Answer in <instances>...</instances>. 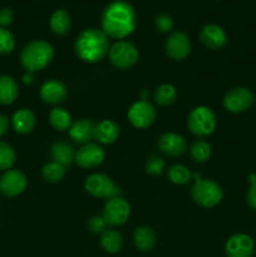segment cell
Returning a JSON list of instances; mask_svg holds the SVG:
<instances>
[{
    "mask_svg": "<svg viewBox=\"0 0 256 257\" xmlns=\"http://www.w3.org/2000/svg\"><path fill=\"white\" fill-rule=\"evenodd\" d=\"M100 246L108 253H118L123 247V237L118 231L105 230L100 236Z\"/></svg>",
    "mask_w": 256,
    "mask_h": 257,
    "instance_id": "obj_25",
    "label": "cell"
},
{
    "mask_svg": "<svg viewBox=\"0 0 256 257\" xmlns=\"http://www.w3.org/2000/svg\"><path fill=\"white\" fill-rule=\"evenodd\" d=\"M19 87L17 80L10 75H0V104L9 105L17 100Z\"/></svg>",
    "mask_w": 256,
    "mask_h": 257,
    "instance_id": "obj_23",
    "label": "cell"
},
{
    "mask_svg": "<svg viewBox=\"0 0 256 257\" xmlns=\"http://www.w3.org/2000/svg\"><path fill=\"white\" fill-rule=\"evenodd\" d=\"M252 92L246 87H236L223 97V107L231 113H241L253 104Z\"/></svg>",
    "mask_w": 256,
    "mask_h": 257,
    "instance_id": "obj_10",
    "label": "cell"
},
{
    "mask_svg": "<svg viewBox=\"0 0 256 257\" xmlns=\"http://www.w3.org/2000/svg\"><path fill=\"white\" fill-rule=\"evenodd\" d=\"M17 160L15 150L9 143L0 141V171H8L13 167Z\"/></svg>",
    "mask_w": 256,
    "mask_h": 257,
    "instance_id": "obj_29",
    "label": "cell"
},
{
    "mask_svg": "<svg viewBox=\"0 0 256 257\" xmlns=\"http://www.w3.org/2000/svg\"><path fill=\"white\" fill-rule=\"evenodd\" d=\"M200 40L206 48L211 50L222 49L227 43V35L225 30L215 24H208L201 29Z\"/></svg>",
    "mask_w": 256,
    "mask_h": 257,
    "instance_id": "obj_16",
    "label": "cell"
},
{
    "mask_svg": "<svg viewBox=\"0 0 256 257\" xmlns=\"http://www.w3.org/2000/svg\"><path fill=\"white\" fill-rule=\"evenodd\" d=\"M133 242H135L137 250L142 251V252H150L157 243V236L150 226H140L136 228L135 233H133Z\"/></svg>",
    "mask_w": 256,
    "mask_h": 257,
    "instance_id": "obj_20",
    "label": "cell"
},
{
    "mask_svg": "<svg viewBox=\"0 0 256 257\" xmlns=\"http://www.w3.org/2000/svg\"><path fill=\"white\" fill-rule=\"evenodd\" d=\"M14 20V13L10 8H2L0 9V28H7L12 25Z\"/></svg>",
    "mask_w": 256,
    "mask_h": 257,
    "instance_id": "obj_37",
    "label": "cell"
},
{
    "mask_svg": "<svg viewBox=\"0 0 256 257\" xmlns=\"http://www.w3.org/2000/svg\"><path fill=\"white\" fill-rule=\"evenodd\" d=\"M23 82L27 85H32L34 83V75H33L32 72H27L24 75H23Z\"/></svg>",
    "mask_w": 256,
    "mask_h": 257,
    "instance_id": "obj_39",
    "label": "cell"
},
{
    "mask_svg": "<svg viewBox=\"0 0 256 257\" xmlns=\"http://www.w3.org/2000/svg\"><path fill=\"white\" fill-rule=\"evenodd\" d=\"M95 123L88 118L78 119L70 125L69 137L79 145H87L94 136Z\"/></svg>",
    "mask_w": 256,
    "mask_h": 257,
    "instance_id": "obj_18",
    "label": "cell"
},
{
    "mask_svg": "<svg viewBox=\"0 0 256 257\" xmlns=\"http://www.w3.org/2000/svg\"><path fill=\"white\" fill-rule=\"evenodd\" d=\"M27 176L19 170H8L0 177V192L7 197H17L27 188Z\"/></svg>",
    "mask_w": 256,
    "mask_h": 257,
    "instance_id": "obj_11",
    "label": "cell"
},
{
    "mask_svg": "<svg viewBox=\"0 0 256 257\" xmlns=\"http://www.w3.org/2000/svg\"><path fill=\"white\" fill-rule=\"evenodd\" d=\"M84 190L89 195L94 196V197L105 198V200L119 197L120 193V188L113 182L109 176L104 175V173H93V175H90L85 180Z\"/></svg>",
    "mask_w": 256,
    "mask_h": 257,
    "instance_id": "obj_6",
    "label": "cell"
},
{
    "mask_svg": "<svg viewBox=\"0 0 256 257\" xmlns=\"http://www.w3.org/2000/svg\"><path fill=\"white\" fill-rule=\"evenodd\" d=\"M108 54H109L110 63L115 68L122 70L131 69L138 62V57H140L136 45L125 40H120L113 44Z\"/></svg>",
    "mask_w": 256,
    "mask_h": 257,
    "instance_id": "obj_7",
    "label": "cell"
},
{
    "mask_svg": "<svg viewBox=\"0 0 256 257\" xmlns=\"http://www.w3.org/2000/svg\"><path fill=\"white\" fill-rule=\"evenodd\" d=\"M67 87L64 85V83H62L58 79L48 80L40 88V97L48 104L55 105L63 103L65 98H67Z\"/></svg>",
    "mask_w": 256,
    "mask_h": 257,
    "instance_id": "obj_17",
    "label": "cell"
},
{
    "mask_svg": "<svg viewBox=\"0 0 256 257\" xmlns=\"http://www.w3.org/2000/svg\"><path fill=\"white\" fill-rule=\"evenodd\" d=\"M131 216V206L124 198L114 197L105 202L103 216L105 223L109 226H122Z\"/></svg>",
    "mask_w": 256,
    "mask_h": 257,
    "instance_id": "obj_8",
    "label": "cell"
},
{
    "mask_svg": "<svg viewBox=\"0 0 256 257\" xmlns=\"http://www.w3.org/2000/svg\"><path fill=\"white\" fill-rule=\"evenodd\" d=\"M165 170V161L158 156L152 155L146 162V172L151 176H160Z\"/></svg>",
    "mask_w": 256,
    "mask_h": 257,
    "instance_id": "obj_33",
    "label": "cell"
},
{
    "mask_svg": "<svg viewBox=\"0 0 256 257\" xmlns=\"http://www.w3.org/2000/svg\"><path fill=\"white\" fill-rule=\"evenodd\" d=\"M70 15L67 10L59 9L53 13L50 18V29L55 35H65L70 30Z\"/></svg>",
    "mask_w": 256,
    "mask_h": 257,
    "instance_id": "obj_24",
    "label": "cell"
},
{
    "mask_svg": "<svg viewBox=\"0 0 256 257\" xmlns=\"http://www.w3.org/2000/svg\"><path fill=\"white\" fill-rule=\"evenodd\" d=\"M105 158V152L100 146L94 143H87L83 145L75 153V162L78 166L85 170L95 168L102 165Z\"/></svg>",
    "mask_w": 256,
    "mask_h": 257,
    "instance_id": "obj_12",
    "label": "cell"
},
{
    "mask_svg": "<svg viewBox=\"0 0 256 257\" xmlns=\"http://www.w3.org/2000/svg\"><path fill=\"white\" fill-rule=\"evenodd\" d=\"M155 23H156V28H157V29L162 33L171 32L173 28L172 18H171L168 14H166V13L158 14L157 17H156Z\"/></svg>",
    "mask_w": 256,
    "mask_h": 257,
    "instance_id": "obj_34",
    "label": "cell"
},
{
    "mask_svg": "<svg viewBox=\"0 0 256 257\" xmlns=\"http://www.w3.org/2000/svg\"><path fill=\"white\" fill-rule=\"evenodd\" d=\"M137 25V14L132 5L123 0H117L105 8L102 15L103 32L107 37L123 39L132 34Z\"/></svg>",
    "mask_w": 256,
    "mask_h": 257,
    "instance_id": "obj_1",
    "label": "cell"
},
{
    "mask_svg": "<svg viewBox=\"0 0 256 257\" xmlns=\"http://www.w3.org/2000/svg\"><path fill=\"white\" fill-rule=\"evenodd\" d=\"M50 153L54 160V162L60 163L64 167L67 166H72L73 162L75 161V151L70 143L65 142V141H59L55 142L50 148Z\"/></svg>",
    "mask_w": 256,
    "mask_h": 257,
    "instance_id": "obj_22",
    "label": "cell"
},
{
    "mask_svg": "<svg viewBox=\"0 0 256 257\" xmlns=\"http://www.w3.org/2000/svg\"><path fill=\"white\" fill-rule=\"evenodd\" d=\"M75 53L87 63H97L109 53V40L103 30L89 28L83 30L75 40Z\"/></svg>",
    "mask_w": 256,
    "mask_h": 257,
    "instance_id": "obj_2",
    "label": "cell"
},
{
    "mask_svg": "<svg viewBox=\"0 0 256 257\" xmlns=\"http://www.w3.org/2000/svg\"><path fill=\"white\" fill-rule=\"evenodd\" d=\"M35 115L32 110L27 109V108H22L18 109L13 115V127H14L15 132L20 133V135H28V133L33 132L35 128Z\"/></svg>",
    "mask_w": 256,
    "mask_h": 257,
    "instance_id": "obj_21",
    "label": "cell"
},
{
    "mask_svg": "<svg viewBox=\"0 0 256 257\" xmlns=\"http://www.w3.org/2000/svg\"><path fill=\"white\" fill-rule=\"evenodd\" d=\"M191 177H192V175L188 171V168L182 165H173L168 170V178L171 180V182L176 183V185H186V183L190 182Z\"/></svg>",
    "mask_w": 256,
    "mask_h": 257,
    "instance_id": "obj_31",
    "label": "cell"
},
{
    "mask_svg": "<svg viewBox=\"0 0 256 257\" xmlns=\"http://www.w3.org/2000/svg\"><path fill=\"white\" fill-rule=\"evenodd\" d=\"M15 38L7 28H0V54L7 55L14 50Z\"/></svg>",
    "mask_w": 256,
    "mask_h": 257,
    "instance_id": "obj_32",
    "label": "cell"
},
{
    "mask_svg": "<svg viewBox=\"0 0 256 257\" xmlns=\"http://www.w3.org/2000/svg\"><path fill=\"white\" fill-rule=\"evenodd\" d=\"M157 147L163 155L170 156V157H178L187 151V142L178 133L168 132L161 136Z\"/></svg>",
    "mask_w": 256,
    "mask_h": 257,
    "instance_id": "obj_15",
    "label": "cell"
},
{
    "mask_svg": "<svg viewBox=\"0 0 256 257\" xmlns=\"http://www.w3.org/2000/svg\"><path fill=\"white\" fill-rule=\"evenodd\" d=\"M65 167L58 162H49L43 167L42 176L44 181L49 183H58L64 178L65 176Z\"/></svg>",
    "mask_w": 256,
    "mask_h": 257,
    "instance_id": "obj_28",
    "label": "cell"
},
{
    "mask_svg": "<svg viewBox=\"0 0 256 257\" xmlns=\"http://www.w3.org/2000/svg\"><path fill=\"white\" fill-rule=\"evenodd\" d=\"M156 117H157V110L147 100H138L131 105L128 110V119L135 125L136 128L145 130V128L151 127L155 123Z\"/></svg>",
    "mask_w": 256,
    "mask_h": 257,
    "instance_id": "obj_9",
    "label": "cell"
},
{
    "mask_svg": "<svg viewBox=\"0 0 256 257\" xmlns=\"http://www.w3.org/2000/svg\"><path fill=\"white\" fill-rule=\"evenodd\" d=\"M216 115L208 107L201 105L191 110L187 118V125L191 133L197 137H207L216 130Z\"/></svg>",
    "mask_w": 256,
    "mask_h": 257,
    "instance_id": "obj_5",
    "label": "cell"
},
{
    "mask_svg": "<svg viewBox=\"0 0 256 257\" xmlns=\"http://www.w3.org/2000/svg\"><path fill=\"white\" fill-rule=\"evenodd\" d=\"M119 133L120 128L118 123H115L114 120L104 119L95 124L93 138L99 143H103V145H110V143H114L117 141V138L119 137Z\"/></svg>",
    "mask_w": 256,
    "mask_h": 257,
    "instance_id": "obj_19",
    "label": "cell"
},
{
    "mask_svg": "<svg viewBox=\"0 0 256 257\" xmlns=\"http://www.w3.org/2000/svg\"><path fill=\"white\" fill-rule=\"evenodd\" d=\"M54 58V49L44 40H34L25 45L20 53V63L27 72H38L52 63Z\"/></svg>",
    "mask_w": 256,
    "mask_h": 257,
    "instance_id": "obj_3",
    "label": "cell"
},
{
    "mask_svg": "<svg viewBox=\"0 0 256 257\" xmlns=\"http://www.w3.org/2000/svg\"><path fill=\"white\" fill-rule=\"evenodd\" d=\"M9 131V119L7 115L0 114V138L4 137Z\"/></svg>",
    "mask_w": 256,
    "mask_h": 257,
    "instance_id": "obj_38",
    "label": "cell"
},
{
    "mask_svg": "<svg viewBox=\"0 0 256 257\" xmlns=\"http://www.w3.org/2000/svg\"><path fill=\"white\" fill-rule=\"evenodd\" d=\"M253 250V240L245 233H236L226 241V257H252Z\"/></svg>",
    "mask_w": 256,
    "mask_h": 257,
    "instance_id": "obj_13",
    "label": "cell"
},
{
    "mask_svg": "<svg viewBox=\"0 0 256 257\" xmlns=\"http://www.w3.org/2000/svg\"><path fill=\"white\" fill-rule=\"evenodd\" d=\"M191 196L192 200L201 207L212 208L221 202L223 192L221 186L215 181L202 180L197 177L191 188Z\"/></svg>",
    "mask_w": 256,
    "mask_h": 257,
    "instance_id": "obj_4",
    "label": "cell"
},
{
    "mask_svg": "<svg viewBox=\"0 0 256 257\" xmlns=\"http://www.w3.org/2000/svg\"><path fill=\"white\" fill-rule=\"evenodd\" d=\"M87 227L89 232L92 233H103L107 227V223H105L104 218L100 217V216H93L88 220Z\"/></svg>",
    "mask_w": 256,
    "mask_h": 257,
    "instance_id": "obj_35",
    "label": "cell"
},
{
    "mask_svg": "<svg viewBox=\"0 0 256 257\" xmlns=\"http://www.w3.org/2000/svg\"><path fill=\"white\" fill-rule=\"evenodd\" d=\"M177 99V89L172 84H162L156 89L155 100L158 105L167 107Z\"/></svg>",
    "mask_w": 256,
    "mask_h": 257,
    "instance_id": "obj_27",
    "label": "cell"
},
{
    "mask_svg": "<svg viewBox=\"0 0 256 257\" xmlns=\"http://www.w3.org/2000/svg\"><path fill=\"white\" fill-rule=\"evenodd\" d=\"M248 181H250L251 186L247 191V195H246V201H247V205L256 211V176L250 175Z\"/></svg>",
    "mask_w": 256,
    "mask_h": 257,
    "instance_id": "obj_36",
    "label": "cell"
},
{
    "mask_svg": "<svg viewBox=\"0 0 256 257\" xmlns=\"http://www.w3.org/2000/svg\"><path fill=\"white\" fill-rule=\"evenodd\" d=\"M49 120L52 127L54 130L59 131V132H64V131L69 130L70 125H72V117H70L69 112L60 107L53 108L50 110Z\"/></svg>",
    "mask_w": 256,
    "mask_h": 257,
    "instance_id": "obj_26",
    "label": "cell"
},
{
    "mask_svg": "<svg viewBox=\"0 0 256 257\" xmlns=\"http://www.w3.org/2000/svg\"><path fill=\"white\" fill-rule=\"evenodd\" d=\"M166 53L175 62L186 59L191 53V42L183 32H175L166 42Z\"/></svg>",
    "mask_w": 256,
    "mask_h": 257,
    "instance_id": "obj_14",
    "label": "cell"
},
{
    "mask_svg": "<svg viewBox=\"0 0 256 257\" xmlns=\"http://www.w3.org/2000/svg\"><path fill=\"white\" fill-rule=\"evenodd\" d=\"M191 157L193 158L195 162H206L211 157V146L203 140L196 141L191 147Z\"/></svg>",
    "mask_w": 256,
    "mask_h": 257,
    "instance_id": "obj_30",
    "label": "cell"
}]
</instances>
